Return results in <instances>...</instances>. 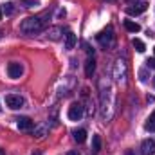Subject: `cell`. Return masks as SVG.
Listing matches in <instances>:
<instances>
[{"instance_id":"obj_1","label":"cell","mask_w":155,"mask_h":155,"mask_svg":"<svg viewBox=\"0 0 155 155\" xmlns=\"http://www.w3.org/2000/svg\"><path fill=\"white\" fill-rule=\"evenodd\" d=\"M49 20H47V15H40V16H27L22 24H20V31L25 33V35H35L40 33L47 27Z\"/></svg>"},{"instance_id":"obj_2","label":"cell","mask_w":155,"mask_h":155,"mask_svg":"<svg viewBox=\"0 0 155 155\" xmlns=\"http://www.w3.org/2000/svg\"><path fill=\"white\" fill-rule=\"evenodd\" d=\"M67 116H69V119H71V121H79V119L83 117V107H81L79 103H72V105L69 107Z\"/></svg>"},{"instance_id":"obj_3","label":"cell","mask_w":155,"mask_h":155,"mask_svg":"<svg viewBox=\"0 0 155 155\" xmlns=\"http://www.w3.org/2000/svg\"><path fill=\"white\" fill-rule=\"evenodd\" d=\"M5 105H7L11 110H16V108H20V107L24 105V99H22L20 96H16V94H7V96H5Z\"/></svg>"},{"instance_id":"obj_4","label":"cell","mask_w":155,"mask_h":155,"mask_svg":"<svg viewBox=\"0 0 155 155\" xmlns=\"http://www.w3.org/2000/svg\"><path fill=\"white\" fill-rule=\"evenodd\" d=\"M22 72H24V69H22V65L18 61H11L7 65V76L11 78V79H18V78L22 76Z\"/></svg>"},{"instance_id":"obj_5","label":"cell","mask_w":155,"mask_h":155,"mask_svg":"<svg viewBox=\"0 0 155 155\" xmlns=\"http://www.w3.org/2000/svg\"><path fill=\"white\" fill-rule=\"evenodd\" d=\"M141 153L143 155H155V141L153 139H144L141 144Z\"/></svg>"},{"instance_id":"obj_6","label":"cell","mask_w":155,"mask_h":155,"mask_svg":"<svg viewBox=\"0 0 155 155\" xmlns=\"http://www.w3.org/2000/svg\"><path fill=\"white\" fill-rule=\"evenodd\" d=\"M112 38H114V36H112V29H110V27H108V29H105L103 33H99V35H97V41H99L101 45H110Z\"/></svg>"},{"instance_id":"obj_7","label":"cell","mask_w":155,"mask_h":155,"mask_svg":"<svg viewBox=\"0 0 155 155\" xmlns=\"http://www.w3.org/2000/svg\"><path fill=\"white\" fill-rule=\"evenodd\" d=\"M16 124H18L20 130L29 132V130H33V124H35V123H33L29 117H18V119H16Z\"/></svg>"},{"instance_id":"obj_8","label":"cell","mask_w":155,"mask_h":155,"mask_svg":"<svg viewBox=\"0 0 155 155\" xmlns=\"http://www.w3.org/2000/svg\"><path fill=\"white\" fill-rule=\"evenodd\" d=\"M146 9H148V4H146V2H139L135 7H128V9H126V13H128V15H132V16H134V15L137 16V15L144 13Z\"/></svg>"},{"instance_id":"obj_9","label":"cell","mask_w":155,"mask_h":155,"mask_svg":"<svg viewBox=\"0 0 155 155\" xmlns=\"http://www.w3.org/2000/svg\"><path fill=\"white\" fill-rule=\"evenodd\" d=\"M94 71H96V61H94V58H88V60H87V63H85V76L92 78Z\"/></svg>"},{"instance_id":"obj_10","label":"cell","mask_w":155,"mask_h":155,"mask_svg":"<svg viewBox=\"0 0 155 155\" xmlns=\"http://www.w3.org/2000/svg\"><path fill=\"white\" fill-rule=\"evenodd\" d=\"M124 29L130 31V33H139L141 31V25L134 20H124Z\"/></svg>"},{"instance_id":"obj_11","label":"cell","mask_w":155,"mask_h":155,"mask_svg":"<svg viewBox=\"0 0 155 155\" xmlns=\"http://www.w3.org/2000/svg\"><path fill=\"white\" fill-rule=\"evenodd\" d=\"M76 45V35L74 33H67V38H65V49H74Z\"/></svg>"},{"instance_id":"obj_12","label":"cell","mask_w":155,"mask_h":155,"mask_svg":"<svg viewBox=\"0 0 155 155\" xmlns=\"http://www.w3.org/2000/svg\"><path fill=\"white\" fill-rule=\"evenodd\" d=\"M72 135H74V141H76V143H85V139H87V132H85L83 128L74 130V132H72Z\"/></svg>"},{"instance_id":"obj_13","label":"cell","mask_w":155,"mask_h":155,"mask_svg":"<svg viewBox=\"0 0 155 155\" xmlns=\"http://www.w3.org/2000/svg\"><path fill=\"white\" fill-rule=\"evenodd\" d=\"M144 128H146L148 132H155V110L152 112V116H150V119L146 121V124H144Z\"/></svg>"},{"instance_id":"obj_14","label":"cell","mask_w":155,"mask_h":155,"mask_svg":"<svg viewBox=\"0 0 155 155\" xmlns=\"http://www.w3.org/2000/svg\"><path fill=\"white\" fill-rule=\"evenodd\" d=\"M132 45L135 47V51H137V52H144V51H146V45H144V43H143L139 38H134Z\"/></svg>"},{"instance_id":"obj_15","label":"cell","mask_w":155,"mask_h":155,"mask_svg":"<svg viewBox=\"0 0 155 155\" xmlns=\"http://www.w3.org/2000/svg\"><path fill=\"white\" fill-rule=\"evenodd\" d=\"M92 150H94L96 153L101 150V137H99V135H94V137H92Z\"/></svg>"},{"instance_id":"obj_16","label":"cell","mask_w":155,"mask_h":155,"mask_svg":"<svg viewBox=\"0 0 155 155\" xmlns=\"http://www.w3.org/2000/svg\"><path fill=\"white\" fill-rule=\"evenodd\" d=\"M146 63H148V67H150V69H155V58H150Z\"/></svg>"},{"instance_id":"obj_17","label":"cell","mask_w":155,"mask_h":155,"mask_svg":"<svg viewBox=\"0 0 155 155\" xmlns=\"http://www.w3.org/2000/svg\"><path fill=\"white\" fill-rule=\"evenodd\" d=\"M33 5H38L36 0H27V7H33Z\"/></svg>"},{"instance_id":"obj_18","label":"cell","mask_w":155,"mask_h":155,"mask_svg":"<svg viewBox=\"0 0 155 155\" xmlns=\"http://www.w3.org/2000/svg\"><path fill=\"white\" fill-rule=\"evenodd\" d=\"M5 13H7V15H11V13H13V7H11V4H5Z\"/></svg>"},{"instance_id":"obj_19","label":"cell","mask_w":155,"mask_h":155,"mask_svg":"<svg viewBox=\"0 0 155 155\" xmlns=\"http://www.w3.org/2000/svg\"><path fill=\"white\" fill-rule=\"evenodd\" d=\"M124 155H135V153H134V152H130V150H128V152H124Z\"/></svg>"},{"instance_id":"obj_20","label":"cell","mask_w":155,"mask_h":155,"mask_svg":"<svg viewBox=\"0 0 155 155\" xmlns=\"http://www.w3.org/2000/svg\"><path fill=\"white\" fill-rule=\"evenodd\" d=\"M67 155H79V153H78V152H69Z\"/></svg>"},{"instance_id":"obj_21","label":"cell","mask_w":155,"mask_h":155,"mask_svg":"<svg viewBox=\"0 0 155 155\" xmlns=\"http://www.w3.org/2000/svg\"><path fill=\"white\" fill-rule=\"evenodd\" d=\"M0 155H5V150H2V148H0Z\"/></svg>"},{"instance_id":"obj_22","label":"cell","mask_w":155,"mask_h":155,"mask_svg":"<svg viewBox=\"0 0 155 155\" xmlns=\"http://www.w3.org/2000/svg\"><path fill=\"white\" fill-rule=\"evenodd\" d=\"M126 2H135V0H126Z\"/></svg>"},{"instance_id":"obj_23","label":"cell","mask_w":155,"mask_h":155,"mask_svg":"<svg viewBox=\"0 0 155 155\" xmlns=\"http://www.w3.org/2000/svg\"><path fill=\"white\" fill-rule=\"evenodd\" d=\"M35 155H40V152H36V153H35Z\"/></svg>"},{"instance_id":"obj_24","label":"cell","mask_w":155,"mask_h":155,"mask_svg":"<svg viewBox=\"0 0 155 155\" xmlns=\"http://www.w3.org/2000/svg\"><path fill=\"white\" fill-rule=\"evenodd\" d=\"M0 18H2V11H0Z\"/></svg>"},{"instance_id":"obj_25","label":"cell","mask_w":155,"mask_h":155,"mask_svg":"<svg viewBox=\"0 0 155 155\" xmlns=\"http://www.w3.org/2000/svg\"><path fill=\"white\" fill-rule=\"evenodd\" d=\"M0 112H2V107H0Z\"/></svg>"},{"instance_id":"obj_26","label":"cell","mask_w":155,"mask_h":155,"mask_svg":"<svg viewBox=\"0 0 155 155\" xmlns=\"http://www.w3.org/2000/svg\"><path fill=\"white\" fill-rule=\"evenodd\" d=\"M153 52H155V47H153Z\"/></svg>"},{"instance_id":"obj_27","label":"cell","mask_w":155,"mask_h":155,"mask_svg":"<svg viewBox=\"0 0 155 155\" xmlns=\"http://www.w3.org/2000/svg\"><path fill=\"white\" fill-rule=\"evenodd\" d=\"M153 85H155V79H153Z\"/></svg>"}]
</instances>
